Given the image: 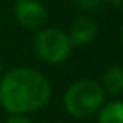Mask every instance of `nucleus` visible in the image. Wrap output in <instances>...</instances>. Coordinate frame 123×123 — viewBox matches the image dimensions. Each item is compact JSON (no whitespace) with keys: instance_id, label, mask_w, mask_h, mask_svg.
<instances>
[{"instance_id":"8","label":"nucleus","mask_w":123,"mask_h":123,"mask_svg":"<svg viewBox=\"0 0 123 123\" xmlns=\"http://www.w3.org/2000/svg\"><path fill=\"white\" fill-rule=\"evenodd\" d=\"M76 5L81 9H87V11H92V9L98 8L101 5V0H76Z\"/></svg>"},{"instance_id":"5","label":"nucleus","mask_w":123,"mask_h":123,"mask_svg":"<svg viewBox=\"0 0 123 123\" xmlns=\"http://www.w3.org/2000/svg\"><path fill=\"white\" fill-rule=\"evenodd\" d=\"M95 34H97L95 20L90 17H86V16H81L72 22L67 36H69L72 45H86L93 41Z\"/></svg>"},{"instance_id":"7","label":"nucleus","mask_w":123,"mask_h":123,"mask_svg":"<svg viewBox=\"0 0 123 123\" xmlns=\"http://www.w3.org/2000/svg\"><path fill=\"white\" fill-rule=\"evenodd\" d=\"M98 123H123V103L111 101L100 109Z\"/></svg>"},{"instance_id":"6","label":"nucleus","mask_w":123,"mask_h":123,"mask_svg":"<svg viewBox=\"0 0 123 123\" xmlns=\"http://www.w3.org/2000/svg\"><path fill=\"white\" fill-rule=\"evenodd\" d=\"M108 95H118L123 92V69L112 66L103 73V83H100Z\"/></svg>"},{"instance_id":"2","label":"nucleus","mask_w":123,"mask_h":123,"mask_svg":"<svg viewBox=\"0 0 123 123\" xmlns=\"http://www.w3.org/2000/svg\"><path fill=\"white\" fill-rule=\"evenodd\" d=\"M105 90L97 80H80L73 83L64 93V106L72 117H90L101 108L105 101Z\"/></svg>"},{"instance_id":"4","label":"nucleus","mask_w":123,"mask_h":123,"mask_svg":"<svg viewBox=\"0 0 123 123\" xmlns=\"http://www.w3.org/2000/svg\"><path fill=\"white\" fill-rule=\"evenodd\" d=\"M14 16L27 30H41L48 19V11L39 0H17L14 5Z\"/></svg>"},{"instance_id":"10","label":"nucleus","mask_w":123,"mask_h":123,"mask_svg":"<svg viewBox=\"0 0 123 123\" xmlns=\"http://www.w3.org/2000/svg\"><path fill=\"white\" fill-rule=\"evenodd\" d=\"M105 2H111V3H115V5H117V3L123 2V0H105Z\"/></svg>"},{"instance_id":"9","label":"nucleus","mask_w":123,"mask_h":123,"mask_svg":"<svg viewBox=\"0 0 123 123\" xmlns=\"http://www.w3.org/2000/svg\"><path fill=\"white\" fill-rule=\"evenodd\" d=\"M6 123H33V122L24 115H11V117H8Z\"/></svg>"},{"instance_id":"11","label":"nucleus","mask_w":123,"mask_h":123,"mask_svg":"<svg viewBox=\"0 0 123 123\" xmlns=\"http://www.w3.org/2000/svg\"><path fill=\"white\" fill-rule=\"evenodd\" d=\"M0 75H2V64H0Z\"/></svg>"},{"instance_id":"3","label":"nucleus","mask_w":123,"mask_h":123,"mask_svg":"<svg viewBox=\"0 0 123 123\" xmlns=\"http://www.w3.org/2000/svg\"><path fill=\"white\" fill-rule=\"evenodd\" d=\"M34 51L48 64H59L69 58L72 42L64 31L58 28H41L34 37Z\"/></svg>"},{"instance_id":"12","label":"nucleus","mask_w":123,"mask_h":123,"mask_svg":"<svg viewBox=\"0 0 123 123\" xmlns=\"http://www.w3.org/2000/svg\"><path fill=\"white\" fill-rule=\"evenodd\" d=\"M122 41H123V30H122Z\"/></svg>"},{"instance_id":"1","label":"nucleus","mask_w":123,"mask_h":123,"mask_svg":"<svg viewBox=\"0 0 123 123\" xmlns=\"http://www.w3.org/2000/svg\"><path fill=\"white\" fill-rule=\"evenodd\" d=\"M51 97V84L41 72L14 69L0 81V105L12 115L44 108Z\"/></svg>"}]
</instances>
